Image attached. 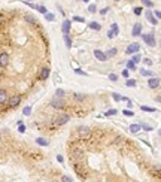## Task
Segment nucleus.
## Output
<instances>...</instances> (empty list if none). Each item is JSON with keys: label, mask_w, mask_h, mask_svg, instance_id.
<instances>
[{"label": "nucleus", "mask_w": 161, "mask_h": 182, "mask_svg": "<svg viewBox=\"0 0 161 182\" xmlns=\"http://www.w3.org/2000/svg\"><path fill=\"white\" fill-rule=\"evenodd\" d=\"M143 40L146 42V45H149V46H155V36L154 33H148V35H143Z\"/></svg>", "instance_id": "1"}, {"label": "nucleus", "mask_w": 161, "mask_h": 182, "mask_svg": "<svg viewBox=\"0 0 161 182\" xmlns=\"http://www.w3.org/2000/svg\"><path fill=\"white\" fill-rule=\"evenodd\" d=\"M9 106H10V108H17L18 104L21 103V97H19V95H12V97H10V99H9Z\"/></svg>", "instance_id": "2"}, {"label": "nucleus", "mask_w": 161, "mask_h": 182, "mask_svg": "<svg viewBox=\"0 0 161 182\" xmlns=\"http://www.w3.org/2000/svg\"><path fill=\"white\" fill-rule=\"evenodd\" d=\"M94 57H95L99 61H106V60H108V55H106V52L100 51V49H95V51H94Z\"/></svg>", "instance_id": "3"}, {"label": "nucleus", "mask_w": 161, "mask_h": 182, "mask_svg": "<svg viewBox=\"0 0 161 182\" xmlns=\"http://www.w3.org/2000/svg\"><path fill=\"white\" fill-rule=\"evenodd\" d=\"M145 15H146V19H148L152 26H157V23H158V21H157V17L154 15L151 10H146V12H145Z\"/></svg>", "instance_id": "4"}, {"label": "nucleus", "mask_w": 161, "mask_h": 182, "mask_svg": "<svg viewBox=\"0 0 161 182\" xmlns=\"http://www.w3.org/2000/svg\"><path fill=\"white\" fill-rule=\"evenodd\" d=\"M91 134V130L90 129H87V127H79V130H78V136L79 137H88Z\"/></svg>", "instance_id": "5"}, {"label": "nucleus", "mask_w": 161, "mask_h": 182, "mask_svg": "<svg viewBox=\"0 0 161 182\" xmlns=\"http://www.w3.org/2000/svg\"><path fill=\"white\" fill-rule=\"evenodd\" d=\"M69 120H70V116H69V115H60L58 118L55 120V122H54V124H55V125H63V124H66Z\"/></svg>", "instance_id": "6"}, {"label": "nucleus", "mask_w": 161, "mask_h": 182, "mask_svg": "<svg viewBox=\"0 0 161 182\" xmlns=\"http://www.w3.org/2000/svg\"><path fill=\"white\" fill-rule=\"evenodd\" d=\"M140 33H142V24H140V23H136L134 26H133L131 35L134 36V37H137V36H140Z\"/></svg>", "instance_id": "7"}, {"label": "nucleus", "mask_w": 161, "mask_h": 182, "mask_svg": "<svg viewBox=\"0 0 161 182\" xmlns=\"http://www.w3.org/2000/svg\"><path fill=\"white\" fill-rule=\"evenodd\" d=\"M139 48H140V45L139 44H131L127 46V49H125V54H134V52L139 51Z\"/></svg>", "instance_id": "8"}, {"label": "nucleus", "mask_w": 161, "mask_h": 182, "mask_svg": "<svg viewBox=\"0 0 161 182\" xmlns=\"http://www.w3.org/2000/svg\"><path fill=\"white\" fill-rule=\"evenodd\" d=\"M8 63H9V55L8 54H0V66L2 67H6L8 66Z\"/></svg>", "instance_id": "9"}, {"label": "nucleus", "mask_w": 161, "mask_h": 182, "mask_svg": "<svg viewBox=\"0 0 161 182\" xmlns=\"http://www.w3.org/2000/svg\"><path fill=\"white\" fill-rule=\"evenodd\" d=\"M148 85H149V88H157L158 85H160V79L151 76V78H149V81H148Z\"/></svg>", "instance_id": "10"}, {"label": "nucleus", "mask_w": 161, "mask_h": 182, "mask_svg": "<svg viewBox=\"0 0 161 182\" xmlns=\"http://www.w3.org/2000/svg\"><path fill=\"white\" fill-rule=\"evenodd\" d=\"M51 106L54 108V109H61V108L64 106V103H63V100H60V99H54Z\"/></svg>", "instance_id": "11"}, {"label": "nucleus", "mask_w": 161, "mask_h": 182, "mask_svg": "<svg viewBox=\"0 0 161 182\" xmlns=\"http://www.w3.org/2000/svg\"><path fill=\"white\" fill-rule=\"evenodd\" d=\"M70 24H72V21H69V19L63 21V27H61V30H63V33H64V35H69V30H70Z\"/></svg>", "instance_id": "12"}, {"label": "nucleus", "mask_w": 161, "mask_h": 182, "mask_svg": "<svg viewBox=\"0 0 161 182\" xmlns=\"http://www.w3.org/2000/svg\"><path fill=\"white\" fill-rule=\"evenodd\" d=\"M6 100H8V93L5 90H0V104L6 103Z\"/></svg>", "instance_id": "13"}, {"label": "nucleus", "mask_w": 161, "mask_h": 182, "mask_svg": "<svg viewBox=\"0 0 161 182\" xmlns=\"http://www.w3.org/2000/svg\"><path fill=\"white\" fill-rule=\"evenodd\" d=\"M140 129H142L140 124H131V125H130V131H131V133H139Z\"/></svg>", "instance_id": "14"}, {"label": "nucleus", "mask_w": 161, "mask_h": 182, "mask_svg": "<svg viewBox=\"0 0 161 182\" xmlns=\"http://www.w3.org/2000/svg\"><path fill=\"white\" fill-rule=\"evenodd\" d=\"M49 76V69H46V67H43L42 72H40V79H46Z\"/></svg>", "instance_id": "15"}, {"label": "nucleus", "mask_w": 161, "mask_h": 182, "mask_svg": "<svg viewBox=\"0 0 161 182\" xmlns=\"http://www.w3.org/2000/svg\"><path fill=\"white\" fill-rule=\"evenodd\" d=\"M116 54H118V49H116V48H110L109 51L106 52L108 58H109V57H113V55H116Z\"/></svg>", "instance_id": "16"}, {"label": "nucleus", "mask_w": 161, "mask_h": 182, "mask_svg": "<svg viewBox=\"0 0 161 182\" xmlns=\"http://www.w3.org/2000/svg\"><path fill=\"white\" fill-rule=\"evenodd\" d=\"M140 75H142V76H149V78H151V76H154L152 72H151V70H146V69L140 70Z\"/></svg>", "instance_id": "17"}, {"label": "nucleus", "mask_w": 161, "mask_h": 182, "mask_svg": "<svg viewBox=\"0 0 161 182\" xmlns=\"http://www.w3.org/2000/svg\"><path fill=\"white\" fill-rule=\"evenodd\" d=\"M36 142H37L39 145H42V146H48V145H49V142H48V140H45V139H42V137L36 139Z\"/></svg>", "instance_id": "18"}, {"label": "nucleus", "mask_w": 161, "mask_h": 182, "mask_svg": "<svg viewBox=\"0 0 161 182\" xmlns=\"http://www.w3.org/2000/svg\"><path fill=\"white\" fill-rule=\"evenodd\" d=\"M64 42H66V45H67V48L72 46V39L69 37V35H64Z\"/></svg>", "instance_id": "19"}, {"label": "nucleus", "mask_w": 161, "mask_h": 182, "mask_svg": "<svg viewBox=\"0 0 161 182\" xmlns=\"http://www.w3.org/2000/svg\"><path fill=\"white\" fill-rule=\"evenodd\" d=\"M127 67H128L130 70H134V69H136V63H134L133 60H130V61L127 63Z\"/></svg>", "instance_id": "20"}, {"label": "nucleus", "mask_w": 161, "mask_h": 182, "mask_svg": "<svg viewBox=\"0 0 161 182\" xmlns=\"http://www.w3.org/2000/svg\"><path fill=\"white\" fill-rule=\"evenodd\" d=\"M116 113H118V111H116V109H109L108 112L104 113V116H110V115H116Z\"/></svg>", "instance_id": "21"}, {"label": "nucleus", "mask_w": 161, "mask_h": 182, "mask_svg": "<svg viewBox=\"0 0 161 182\" xmlns=\"http://www.w3.org/2000/svg\"><path fill=\"white\" fill-rule=\"evenodd\" d=\"M90 28H93V30H100V24H97V23H90Z\"/></svg>", "instance_id": "22"}, {"label": "nucleus", "mask_w": 161, "mask_h": 182, "mask_svg": "<svg viewBox=\"0 0 161 182\" xmlns=\"http://www.w3.org/2000/svg\"><path fill=\"white\" fill-rule=\"evenodd\" d=\"M64 94H66V93H64V90H61V88H58V90L55 91V95H57V97H64Z\"/></svg>", "instance_id": "23"}, {"label": "nucleus", "mask_w": 161, "mask_h": 182, "mask_svg": "<svg viewBox=\"0 0 161 182\" xmlns=\"http://www.w3.org/2000/svg\"><path fill=\"white\" fill-rule=\"evenodd\" d=\"M140 109H142V111H145V112H155V108H148V106H142Z\"/></svg>", "instance_id": "24"}, {"label": "nucleus", "mask_w": 161, "mask_h": 182, "mask_svg": "<svg viewBox=\"0 0 161 182\" xmlns=\"http://www.w3.org/2000/svg\"><path fill=\"white\" fill-rule=\"evenodd\" d=\"M125 84H127V87H136L134 79H128V81H125Z\"/></svg>", "instance_id": "25"}, {"label": "nucleus", "mask_w": 161, "mask_h": 182, "mask_svg": "<svg viewBox=\"0 0 161 182\" xmlns=\"http://www.w3.org/2000/svg\"><path fill=\"white\" fill-rule=\"evenodd\" d=\"M142 3H143L145 6H148V8H152L154 6V3L151 2V0H142Z\"/></svg>", "instance_id": "26"}, {"label": "nucleus", "mask_w": 161, "mask_h": 182, "mask_svg": "<svg viewBox=\"0 0 161 182\" xmlns=\"http://www.w3.org/2000/svg\"><path fill=\"white\" fill-rule=\"evenodd\" d=\"M140 60H142L140 54H136V52H134V55H133V61H134V63H139Z\"/></svg>", "instance_id": "27"}, {"label": "nucleus", "mask_w": 161, "mask_h": 182, "mask_svg": "<svg viewBox=\"0 0 161 182\" xmlns=\"http://www.w3.org/2000/svg\"><path fill=\"white\" fill-rule=\"evenodd\" d=\"M115 36H116V33H115V31H113V30H112V28H110L109 31H108V37H109V39H113V37H115Z\"/></svg>", "instance_id": "28"}, {"label": "nucleus", "mask_w": 161, "mask_h": 182, "mask_svg": "<svg viewBox=\"0 0 161 182\" xmlns=\"http://www.w3.org/2000/svg\"><path fill=\"white\" fill-rule=\"evenodd\" d=\"M34 9H37L40 14H46V8H45V6H36Z\"/></svg>", "instance_id": "29"}, {"label": "nucleus", "mask_w": 161, "mask_h": 182, "mask_svg": "<svg viewBox=\"0 0 161 182\" xmlns=\"http://www.w3.org/2000/svg\"><path fill=\"white\" fill-rule=\"evenodd\" d=\"M140 127H142L143 130H146V131H151V130H152V127H151V125H148V124H140Z\"/></svg>", "instance_id": "30"}, {"label": "nucleus", "mask_w": 161, "mask_h": 182, "mask_svg": "<svg viewBox=\"0 0 161 182\" xmlns=\"http://www.w3.org/2000/svg\"><path fill=\"white\" fill-rule=\"evenodd\" d=\"M109 79L112 81V82H116V81H118V76H116L115 73H110V75H109Z\"/></svg>", "instance_id": "31"}, {"label": "nucleus", "mask_w": 161, "mask_h": 182, "mask_svg": "<svg viewBox=\"0 0 161 182\" xmlns=\"http://www.w3.org/2000/svg\"><path fill=\"white\" fill-rule=\"evenodd\" d=\"M73 99H75V100H84L85 95L84 94H75V95H73Z\"/></svg>", "instance_id": "32"}, {"label": "nucleus", "mask_w": 161, "mask_h": 182, "mask_svg": "<svg viewBox=\"0 0 161 182\" xmlns=\"http://www.w3.org/2000/svg\"><path fill=\"white\" fill-rule=\"evenodd\" d=\"M110 28H112V30H113V31H115L116 35H118V31H119V27H118V24H112V26H110Z\"/></svg>", "instance_id": "33"}, {"label": "nucleus", "mask_w": 161, "mask_h": 182, "mask_svg": "<svg viewBox=\"0 0 161 182\" xmlns=\"http://www.w3.org/2000/svg\"><path fill=\"white\" fill-rule=\"evenodd\" d=\"M112 97H113V100H116V102H119V100H122V97H121L119 94H116V93H113V94H112Z\"/></svg>", "instance_id": "34"}, {"label": "nucleus", "mask_w": 161, "mask_h": 182, "mask_svg": "<svg viewBox=\"0 0 161 182\" xmlns=\"http://www.w3.org/2000/svg\"><path fill=\"white\" fill-rule=\"evenodd\" d=\"M45 18H46L48 21H54V15H52V14H48V12L45 14Z\"/></svg>", "instance_id": "35"}, {"label": "nucleus", "mask_w": 161, "mask_h": 182, "mask_svg": "<svg viewBox=\"0 0 161 182\" xmlns=\"http://www.w3.org/2000/svg\"><path fill=\"white\" fill-rule=\"evenodd\" d=\"M88 10H90L91 14H94V12L97 10V6H95V5H90V8H88Z\"/></svg>", "instance_id": "36"}, {"label": "nucleus", "mask_w": 161, "mask_h": 182, "mask_svg": "<svg viewBox=\"0 0 161 182\" xmlns=\"http://www.w3.org/2000/svg\"><path fill=\"white\" fill-rule=\"evenodd\" d=\"M124 115H125V116H133L134 113L131 112V111H127V109H125V111H124Z\"/></svg>", "instance_id": "37"}, {"label": "nucleus", "mask_w": 161, "mask_h": 182, "mask_svg": "<svg viewBox=\"0 0 161 182\" xmlns=\"http://www.w3.org/2000/svg\"><path fill=\"white\" fill-rule=\"evenodd\" d=\"M134 14L136 15H140L142 14V8H134Z\"/></svg>", "instance_id": "38"}, {"label": "nucleus", "mask_w": 161, "mask_h": 182, "mask_svg": "<svg viewBox=\"0 0 161 182\" xmlns=\"http://www.w3.org/2000/svg\"><path fill=\"white\" fill-rule=\"evenodd\" d=\"M73 21H78V23H82V21H84V18H82V17H73Z\"/></svg>", "instance_id": "39"}, {"label": "nucleus", "mask_w": 161, "mask_h": 182, "mask_svg": "<svg viewBox=\"0 0 161 182\" xmlns=\"http://www.w3.org/2000/svg\"><path fill=\"white\" fill-rule=\"evenodd\" d=\"M31 112V108H24V115H30Z\"/></svg>", "instance_id": "40"}, {"label": "nucleus", "mask_w": 161, "mask_h": 182, "mask_svg": "<svg viewBox=\"0 0 161 182\" xmlns=\"http://www.w3.org/2000/svg\"><path fill=\"white\" fill-rule=\"evenodd\" d=\"M61 181H64V182H72V178H69V176H63V178H61Z\"/></svg>", "instance_id": "41"}, {"label": "nucleus", "mask_w": 161, "mask_h": 182, "mask_svg": "<svg viewBox=\"0 0 161 182\" xmlns=\"http://www.w3.org/2000/svg\"><path fill=\"white\" fill-rule=\"evenodd\" d=\"M26 19L28 21V23H34V21H36V19H34L33 17H30V15H27V17H26Z\"/></svg>", "instance_id": "42"}, {"label": "nucleus", "mask_w": 161, "mask_h": 182, "mask_svg": "<svg viewBox=\"0 0 161 182\" xmlns=\"http://www.w3.org/2000/svg\"><path fill=\"white\" fill-rule=\"evenodd\" d=\"M75 72H76L78 75H82V76H87V73H85V72H82V70H79V69H76Z\"/></svg>", "instance_id": "43"}, {"label": "nucleus", "mask_w": 161, "mask_h": 182, "mask_svg": "<svg viewBox=\"0 0 161 182\" xmlns=\"http://www.w3.org/2000/svg\"><path fill=\"white\" fill-rule=\"evenodd\" d=\"M155 17H157V19H161V12L160 10H155Z\"/></svg>", "instance_id": "44"}, {"label": "nucleus", "mask_w": 161, "mask_h": 182, "mask_svg": "<svg viewBox=\"0 0 161 182\" xmlns=\"http://www.w3.org/2000/svg\"><path fill=\"white\" fill-rule=\"evenodd\" d=\"M24 130H26V127H24V125L19 122V131H21V133H24Z\"/></svg>", "instance_id": "45"}, {"label": "nucleus", "mask_w": 161, "mask_h": 182, "mask_svg": "<svg viewBox=\"0 0 161 182\" xmlns=\"http://www.w3.org/2000/svg\"><path fill=\"white\" fill-rule=\"evenodd\" d=\"M122 76H124V78H128V70H122Z\"/></svg>", "instance_id": "46"}, {"label": "nucleus", "mask_w": 161, "mask_h": 182, "mask_svg": "<svg viewBox=\"0 0 161 182\" xmlns=\"http://www.w3.org/2000/svg\"><path fill=\"white\" fill-rule=\"evenodd\" d=\"M108 9H109V8H104V9H102V10H100V14H102V15H104V14L108 12Z\"/></svg>", "instance_id": "47"}, {"label": "nucleus", "mask_w": 161, "mask_h": 182, "mask_svg": "<svg viewBox=\"0 0 161 182\" xmlns=\"http://www.w3.org/2000/svg\"><path fill=\"white\" fill-rule=\"evenodd\" d=\"M57 160H58L60 163H63V157H61V155H58V157H57Z\"/></svg>", "instance_id": "48"}, {"label": "nucleus", "mask_w": 161, "mask_h": 182, "mask_svg": "<svg viewBox=\"0 0 161 182\" xmlns=\"http://www.w3.org/2000/svg\"><path fill=\"white\" fill-rule=\"evenodd\" d=\"M158 134H160V136H161V130H160V131H158Z\"/></svg>", "instance_id": "49"}, {"label": "nucleus", "mask_w": 161, "mask_h": 182, "mask_svg": "<svg viewBox=\"0 0 161 182\" xmlns=\"http://www.w3.org/2000/svg\"><path fill=\"white\" fill-rule=\"evenodd\" d=\"M84 2H90V0H84Z\"/></svg>", "instance_id": "50"}, {"label": "nucleus", "mask_w": 161, "mask_h": 182, "mask_svg": "<svg viewBox=\"0 0 161 182\" xmlns=\"http://www.w3.org/2000/svg\"><path fill=\"white\" fill-rule=\"evenodd\" d=\"M0 140H2V136H0Z\"/></svg>", "instance_id": "51"}]
</instances>
